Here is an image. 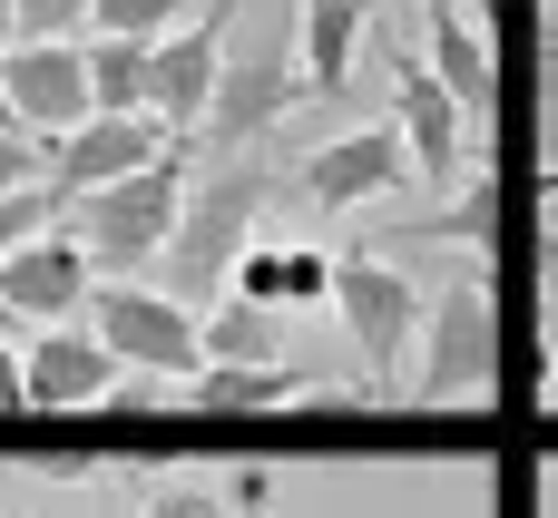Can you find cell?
Masks as SVG:
<instances>
[{"label":"cell","instance_id":"cell-2","mask_svg":"<svg viewBox=\"0 0 558 518\" xmlns=\"http://www.w3.org/2000/svg\"><path fill=\"white\" fill-rule=\"evenodd\" d=\"M304 108V69H294V0H235V29H226V69H216V98H206V147H265L284 118Z\"/></svg>","mask_w":558,"mask_h":518},{"label":"cell","instance_id":"cell-25","mask_svg":"<svg viewBox=\"0 0 558 518\" xmlns=\"http://www.w3.org/2000/svg\"><path fill=\"white\" fill-rule=\"evenodd\" d=\"M49 147H59V137H29V127H10V137H0V196H20V186H49Z\"/></svg>","mask_w":558,"mask_h":518},{"label":"cell","instance_id":"cell-11","mask_svg":"<svg viewBox=\"0 0 558 518\" xmlns=\"http://www.w3.org/2000/svg\"><path fill=\"white\" fill-rule=\"evenodd\" d=\"M88 284H98V264L78 255V235H29L20 255H0V304H10V323L20 333H39V323H78L88 313Z\"/></svg>","mask_w":558,"mask_h":518},{"label":"cell","instance_id":"cell-22","mask_svg":"<svg viewBox=\"0 0 558 518\" xmlns=\"http://www.w3.org/2000/svg\"><path fill=\"white\" fill-rule=\"evenodd\" d=\"M59 225V186H20V196H0V255H20L29 235H49Z\"/></svg>","mask_w":558,"mask_h":518},{"label":"cell","instance_id":"cell-29","mask_svg":"<svg viewBox=\"0 0 558 518\" xmlns=\"http://www.w3.org/2000/svg\"><path fill=\"white\" fill-rule=\"evenodd\" d=\"M0 411H20V343H0Z\"/></svg>","mask_w":558,"mask_h":518},{"label":"cell","instance_id":"cell-32","mask_svg":"<svg viewBox=\"0 0 558 518\" xmlns=\"http://www.w3.org/2000/svg\"><path fill=\"white\" fill-rule=\"evenodd\" d=\"M10 39H20V29H10V0H0V59H10Z\"/></svg>","mask_w":558,"mask_h":518},{"label":"cell","instance_id":"cell-20","mask_svg":"<svg viewBox=\"0 0 558 518\" xmlns=\"http://www.w3.org/2000/svg\"><path fill=\"white\" fill-rule=\"evenodd\" d=\"M490 225H500V186H490V166H481L451 206H432V215H422V235H432V245H471V235H490Z\"/></svg>","mask_w":558,"mask_h":518},{"label":"cell","instance_id":"cell-12","mask_svg":"<svg viewBox=\"0 0 558 518\" xmlns=\"http://www.w3.org/2000/svg\"><path fill=\"white\" fill-rule=\"evenodd\" d=\"M118 382V362L98 353L88 323H39L20 343V411H98Z\"/></svg>","mask_w":558,"mask_h":518},{"label":"cell","instance_id":"cell-3","mask_svg":"<svg viewBox=\"0 0 558 518\" xmlns=\"http://www.w3.org/2000/svg\"><path fill=\"white\" fill-rule=\"evenodd\" d=\"M186 147H167L157 166L118 176V186H88V196H59V235H78V255L98 274H128V264H157L167 235H177V206H186Z\"/></svg>","mask_w":558,"mask_h":518},{"label":"cell","instance_id":"cell-8","mask_svg":"<svg viewBox=\"0 0 558 518\" xmlns=\"http://www.w3.org/2000/svg\"><path fill=\"white\" fill-rule=\"evenodd\" d=\"M392 127H402V157H412L422 186H461L471 176V118L422 59H392Z\"/></svg>","mask_w":558,"mask_h":518},{"label":"cell","instance_id":"cell-19","mask_svg":"<svg viewBox=\"0 0 558 518\" xmlns=\"http://www.w3.org/2000/svg\"><path fill=\"white\" fill-rule=\"evenodd\" d=\"M196 20V0H88V39H167Z\"/></svg>","mask_w":558,"mask_h":518},{"label":"cell","instance_id":"cell-21","mask_svg":"<svg viewBox=\"0 0 558 518\" xmlns=\"http://www.w3.org/2000/svg\"><path fill=\"white\" fill-rule=\"evenodd\" d=\"M137 518H226V499H216V480H147L137 490Z\"/></svg>","mask_w":558,"mask_h":518},{"label":"cell","instance_id":"cell-9","mask_svg":"<svg viewBox=\"0 0 558 518\" xmlns=\"http://www.w3.org/2000/svg\"><path fill=\"white\" fill-rule=\"evenodd\" d=\"M402 176H412V157H402V127H392V118H363V127H343V137H324V147L304 157V196H314L324 215H353V206L392 196Z\"/></svg>","mask_w":558,"mask_h":518},{"label":"cell","instance_id":"cell-5","mask_svg":"<svg viewBox=\"0 0 558 518\" xmlns=\"http://www.w3.org/2000/svg\"><path fill=\"white\" fill-rule=\"evenodd\" d=\"M333 313L353 333V362L373 392H402V362H412V333H422V294L392 255H333Z\"/></svg>","mask_w":558,"mask_h":518},{"label":"cell","instance_id":"cell-31","mask_svg":"<svg viewBox=\"0 0 558 518\" xmlns=\"http://www.w3.org/2000/svg\"><path fill=\"white\" fill-rule=\"evenodd\" d=\"M539 186L558 196V118H549V166H539Z\"/></svg>","mask_w":558,"mask_h":518},{"label":"cell","instance_id":"cell-15","mask_svg":"<svg viewBox=\"0 0 558 518\" xmlns=\"http://www.w3.org/2000/svg\"><path fill=\"white\" fill-rule=\"evenodd\" d=\"M363 20H373V0H294V69H304V98H343V88H353Z\"/></svg>","mask_w":558,"mask_h":518},{"label":"cell","instance_id":"cell-26","mask_svg":"<svg viewBox=\"0 0 558 518\" xmlns=\"http://www.w3.org/2000/svg\"><path fill=\"white\" fill-rule=\"evenodd\" d=\"M275 490H284V480H275L265 460H235V470L216 480V499H226V518H265V509H275Z\"/></svg>","mask_w":558,"mask_h":518},{"label":"cell","instance_id":"cell-18","mask_svg":"<svg viewBox=\"0 0 558 518\" xmlns=\"http://www.w3.org/2000/svg\"><path fill=\"white\" fill-rule=\"evenodd\" d=\"M78 59H88V118L147 108V39H78Z\"/></svg>","mask_w":558,"mask_h":518},{"label":"cell","instance_id":"cell-27","mask_svg":"<svg viewBox=\"0 0 558 518\" xmlns=\"http://www.w3.org/2000/svg\"><path fill=\"white\" fill-rule=\"evenodd\" d=\"M167 402H177V382H167V372H118L98 411H167Z\"/></svg>","mask_w":558,"mask_h":518},{"label":"cell","instance_id":"cell-28","mask_svg":"<svg viewBox=\"0 0 558 518\" xmlns=\"http://www.w3.org/2000/svg\"><path fill=\"white\" fill-rule=\"evenodd\" d=\"M539 59H549V69H539V88H549V118H558V10H549V29H539Z\"/></svg>","mask_w":558,"mask_h":518},{"label":"cell","instance_id":"cell-30","mask_svg":"<svg viewBox=\"0 0 558 518\" xmlns=\"http://www.w3.org/2000/svg\"><path fill=\"white\" fill-rule=\"evenodd\" d=\"M539 343H549V392H558V294L539 304Z\"/></svg>","mask_w":558,"mask_h":518},{"label":"cell","instance_id":"cell-6","mask_svg":"<svg viewBox=\"0 0 558 518\" xmlns=\"http://www.w3.org/2000/svg\"><path fill=\"white\" fill-rule=\"evenodd\" d=\"M78 323L98 333V353H108L118 372H167V382H196V372H206L196 313L167 304L157 284H88V313H78Z\"/></svg>","mask_w":558,"mask_h":518},{"label":"cell","instance_id":"cell-4","mask_svg":"<svg viewBox=\"0 0 558 518\" xmlns=\"http://www.w3.org/2000/svg\"><path fill=\"white\" fill-rule=\"evenodd\" d=\"M490 372H500V304H490V274H451L432 304H422V333H412V402L422 411H461V402H490Z\"/></svg>","mask_w":558,"mask_h":518},{"label":"cell","instance_id":"cell-23","mask_svg":"<svg viewBox=\"0 0 558 518\" xmlns=\"http://www.w3.org/2000/svg\"><path fill=\"white\" fill-rule=\"evenodd\" d=\"M304 304H333V255L324 245H284V313Z\"/></svg>","mask_w":558,"mask_h":518},{"label":"cell","instance_id":"cell-33","mask_svg":"<svg viewBox=\"0 0 558 518\" xmlns=\"http://www.w3.org/2000/svg\"><path fill=\"white\" fill-rule=\"evenodd\" d=\"M10 127H20V118H10V98H0V137H10Z\"/></svg>","mask_w":558,"mask_h":518},{"label":"cell","instance_id":"cell-14","mask_svg":"<svg viewBox=\"0 0 558 518\" xmlns=\"http://www.w3.org/2000/svg\"><path fill=\"white\" fill-rule=\"evenodd\" d=\"M422 69L461 98V118L490 127V98H500V49H490V20H471L461 0H422Z\"/></svg>","mask_w":558,"mask_h":518},{"label":"cell","instance_id":"cell-10","mask_svg":"<svg viewBox=\"0 0 558 518\" xmlns=\"http://www.w3.org/2000/svg\"><path fill=\"white\" fill-rule=\"evenodd\" d=\"M0 98H10V118L29 137H69L88 118V59H78V39H10Z\"/></svg>","mask_w":558,"mask_h":518},{"label":"cell","instance_id":"cell-1","mask_svg":"<svg viewBox=\"0 0 558 518\" xmlns=\"http://www.w3.org/2000/svg\"><path fill=\"white\" fill-rule=\"evenodd\" d=\"M265 196H275V157L265 147H226V157H206L196 176H186V206H177V235H167V304H186V313H206L216 294H226V274H235V255L255 245V225H265Z\"/></svg>","mask_w":558,"mask_h":518},{"label":"cell","instance_id":"cell-16","mask_svg":"<svg viewBox=\"0 0 558 518\" xmlns=\"http://www.w3.org/2000/svg\"><path fill=\"white\" fill-rule=\"evenodd\" d=\"M177 402L216 411V421H235V411H304V372L294 362H206L196 382H177Z\"/></svg>","mask_w":558,"mask_h":518},{"label":"cell","instance_id":"cell-35","mask_svg":"<svg viewBox=\"0 0 558 518\" xmlns=\"http://www.w3.org/2000/svg\"><path fill=\"white\" fill-rule=\"evenodd\" d=\"M0 343H10V333H0Z\"/></svg>","mask_w":558,"mask_h":518},{"label":"cell","instance_id":"cell-17","mask_svg":"<svg viewBox=\"0 0 558 518\" xmlns=\"http://www.w3.org/2000/svg\"><path fill=\"white\" fill-rule=\"evenodd\" d=\"M196 343H206V362H284V313L216 294V304L196 313Z\"/></svg>","mask_w":558,"mask_h":518},{"label":"cell","instance_id":"cell-24","mask_svg":"<svg viewBox=\"0 0 558 518\" xmlns=\"http://www.w3.org/2000/svg\"><path fill=\"white\" fill-rule=\"evenodd\" d=\"M20 39H88V0H10Z\"/></svg>","mask_w":558,"mask_h":518},{"label":"cell","instance_id":"cell-34","mask_svg":"<svg viewBox=\"0 0 558 518\" xmlns=\"http://www.w3.org/2000/svg\"><path fill=\"white\" fill-rule=\"evenodd\" d=\"M0 333H20V323H10V304H0Z\"/></svg>","mask_w":558,"mask_h":518},{"label":"cell","instance_id":"cell-13","mask_svg":"<svg viewBox=\"0 0 558 518\" xmlns=\"http://www.w3.org/2000/svg\"><path fill=\"white\" fill-rule=\"evenodd\" d=\"M167 147H186V137H167L147 108H137V118H78V127L49 147V186H59V196H88V186H118V176L157 166Z\"/></svg>","mask_w":558,"mask_h":518},{"label":"cell","instance_id":"cell-7","mask_svg":"<svg viewBox=\"0 0 558 518\" xmlns=\"http://www.w3.org/2000/svg\"><path fill=\"white\" fill-rule=\"evenodd\" d=\"M226 29H235V0H196V20L147 39V118L167 137L206 127V98H216V69H226Z\"/></svg>","mask_w":558,"mask_h":518}]
</instances>
